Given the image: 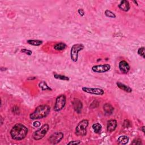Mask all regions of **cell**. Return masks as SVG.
<instances>
[{"label": "cell", "instance_id": "6da1fadb", "mask_svg": "<svg viewBox=\"0 0 145 145\" xmlns=\"http://www.w3.org/2000/svg\"><path fill=\"white\" fill-rule=\"evenodd\" d=\"M28 128L22 123H17L10 131L12 139L15 141H20L24 139L28 133Z\"/></svg>", "mask_w": 145, "mask_h": 145}, {"label": "cell", "instance_id": "7a4b0ae2", "mask_svg": "<svg viewBox=\"0 0 145 145\" xmlns=\"http://www.w3.org/2000/svg\"><path fill=\"white\" fill-rule=\"evenodd\" d=\"M50 108L48 105L39 106L35 110L34 112L29 115V117L32 120L42 119L47 116L50 112Z\"/></svg>", "mask_w": 145, "mask_h": 145}, {"label": "cell", "instance_id": "3957f363", "mask_svg": "<svg viewBox=\"0 0 145 145\" xmlns=\"http://www.w3.org/2000/svg\"><path fill=\"white\" fill-rule=\"evenodd\" d=\"M85 46L82 44H76L72 46L70 50V57L71 60L77 62L78 59L79 52L84 49Z\"/></svg>", "mask_w": 145, "mask_h": 145}, {"label": "cell", "instance_id": "277c9868", "mask_svg": "<svg viewBox=\"0 0 145 145\" xmlns=\"http://www.w3.org/2000/svg\"><path fill=\"white\" fill-rule=\"evenodd\" d=\"M88 121L87 120H84L79 122L76 129V134L78 136H85L87 133V128Z\"/></svg>", "mask_w": 145, "mask_h": 145}, {"label": "cell", "instance_id": "5b68a950", "mask_svg": "<svg viewBox=\"0 0 145 145\" xmlns=\"http://www.w3.org/2000/svg\"><path fill=\"white\" fill-rule=\"evenodd\" d=\"M49 126L48 124H44L38 130L35 131L33 134V138L36 141H39L42 139L46 135L48 130H49Z\"/></svg>", "mask_w": 145, "mask_h": 145}, {"label": "cell", "instance_id": "8992f818", "mask_svg": "<svg viewBox=\"0 0 145 145\" xmlns=\"http://www.w3.org/2000/svg\"><path fill=\"white\" fill-rule=\"evenodd\" d=\"M66 104V96L64 95H61L56 98V103L54 107V110L56 112H58L63 109Z\"/></svg>", "mask_w": 145, "mask_h": 145}, {"label": "cell", "instance_id": "52a82bcc", "mask_svg": "<svg viewBox=\"0 0 145 145\" xmlns=\"http://www.w3.org/2000/svg\"><path fill=\"white\" fill-rule=\"evenodd\" d=\"M64 138V134L61 132H56L50 136L48 139L49 143L53 144H57Z\"/></svg>", "mask_w": 145, "mask_h": 145}, {"label": "cell", "instance_id": "ba28073f", "mask_svg": "<svg viewBox=\"0 0 145 145\" xmlns=\"http://www.w3.org/2000/svg\"><path fill=\"white\" fill-rule=\"evenodd\" d=\"M111 69V65L109 64H104V65H98L94 66L92 70L94 72L98 73H103L109 71Z\"/></svg>", "mask_w": 145, "mask_h": 145}, {"label": "cell", "instance_id": "9c48e42d", "mask_svg": "<svg viewBox=\"0 0 145 145\" xmlns=\"http://www.w3.org/2000/svg\"><path fill=\"white\" fill-rule=\"evenodd\" d=\"M82 90L84 92L90 94L96 95H103L104 94L103 90L99 88H89V87H83Z\"/></svg>", "mask_w": 145, "mask_h": 145}, {"label": "cell", "instance_id": "30bf717a", "mask_svg": "<svg viewBox=\"0 0 145 145\" xmlns=\"http://www.w3.org/2000/svg\"><path fill=\"white\" fill-rule=\"evenodd\" d=\"M119 69L120 71H121L122 73L127 74L130 70V66L129 64L125 61H121L120 62L119 65Z\"/></svg>", "mask_w": 145, "mask_h": 145}, {"label": "cell", "instance_id": "8fae6325", "mask_svg": "<svg viewBox=\"0 0 145 145\" xmlns=\"http://www.w3.org/2000/svg\"><path fill=\"white\" fill-rule=\"evenodd\" d=\"M117 121L115 120H109L108 122H107V131L109 133H111L117 127Z\"/></svg>", "mask_w": 145, "mask_h": 145}, {"label": "cell", "instance_id": "7c38bea8", "mask_svg": "<svg viewBox=\"0 0 145 145\" xmlns=\"http://www.w3.org/2000/svg\"><path fill=\"white\" fill-rule=\"evenodd\" d=\"M72 106H73L75 111L77 113H80L82 111L83 106L82 103L79 99H75V100H74V101H72Z\"/></svg>", "mask_w": 145, "mask_h": 145}, {"label": "cell", "instance_id": "4fadbf2b", "mask_svg": "<svg viewBox=\"0 0 145 145\" xmlns=\"http://www.w3.org/2000/svg\"><path fill=\"white\" fill-rule=\"evenodd\" d=\"M119 7L120 9L122 10L123 12H128L129 10L130 6L129 3L128 1H126V0H123V1H121L120 4L119 5Z\"/></svg>", "mask_w": 145, "mask_h": 145}, {"label": "cell", "instance_id": "5bb4252c", "mask_svg": "<svg viewBox=\"0 0 145 145\" xmlns=\"http://www.w3.org/2000/svg\"><path fill=\"white\" fill-rule=\"evenodd\" d=\"M103 109H104V111L106 113V114L108 115H111L114 111L113 107L111 104L108 103H106L104 104L103 106Z\"/></svg>", "mask_w": 145, "mask_h": 145}, {"label": "cell", "instance_id": "9a60e30c", "mask_svg": "<svg viewBox=\"0 0 145 145\" xmlns=\"http://www.w3.org/2000/svg\"><path fill=\"white\" fill-rule=\"evenodd\" d=\"M116 85L118 86V87L120 88V89L122 90L123 91H125V92L130 93V92H131V91H132V89H131L130 87H129L128 86L123 84H122V83H121L120 82H117L116 83Z\"/></svg>", "mask_w": 145, "mask_h": 145}, {"label": "cell", "instance_id": "2e32d148", "mask_svg": "<svg viewBox=\"0 0 145 145\" xmlns=\"http://www.w3.org/2000/svg\"><path fill=\"white\" fill-rule=\"evenodd\" d=\"M129 139L126 136H121L118 138L117 141L121 144H126L128 143Z\"/></svg>", "mask_w": 145, "mask_h": 145}, {"label": "cell", "instance_id": "e0dca14e", "mask_svg": "<svg viewBox=\"0 0 145 145\" xmlns=\"http://www.w3.org/2000/svg\"><path fill=\"white\" fill-rule=\"evenodd\" d=\"M66 48V44L64 43H59L56 44L54 46V49L56 50L61 51L63 50Z\"/></svg>", "mask_w": 145, "mask_h": 145}, {"label": "cell", "instance_id": "ac0fdd59", "mask_svg": "<svg viewBox=\"0 0 145 145\" xmlns=\"http://www.w3.org/2000/svg\"><path fill=\"white\" fill-rule=\"evenodd\" d=\"M27 43L33 46H40L43 44V42L39 40H27Z\"/></svg>", "mask_w": 145, "mask_h": 145}, {"label": "cell", "instance_id": "d6986e66", "mask_svg": "<svg viewBox=\"0 0 145 145\" xmlns=\"http://www.w3.org/2000/svg\"><path fill=\"white\" fill-rule=\"evenodd\" d=\"M39 86L42 90H52V89L48 86L47 84L45 81H42L39 84Z\"/></svg>", "mask_w": 145, "mask_h": 145}, {"label": "cell", "instance_id": "ffe728a7", "mask_svg": "<svg viewBox=\"0 0 145 145\" xmlns=\"http://www.w3.org/2000/svg\"><path fill=\"white\" fill-rule=\"evenodd\" d=\"M92 127L95 133H99L101 130V125L99 123H94Z\"/></svg>", "mask_w": 145, "mask_h": 145}, {"label": "cell", "instance_id": "44dd1931", "mask_svg": "<svg viewBox=\"0 0 145 145\" xmlns=\"http://www.w3.org/2000/svg\"><path fill=\"white\" fill-rule=\"evenodd\" d=\"M54 77L56 79H61V80H69V77L65 76H63V75L55 74H54Z\"/></svg>", "mask_w": 145, "mask_h": 145}, {"label": "cell", "instance_id": "7402d4cb", "mask_svg": "<svg viewBox=\"0 0 145 145\" xmlns=\"http://www.w3.org/2000/svg\"><path fill=\"white\" fill-rule=\"evenodd\" d=\"M105 15L107 16V17L109 18H115L116 17V15L114 13L111 12V10H106L105 11Z\"/></svg>", "mask_w": 145, "mask_h": 145}, {"label": "cell", "instance_id": "603a6c76", "mask_svg": "<svg viewBox=\"0 0 145 145\" xmlns=\"http://www.w3.org/2000/svg\"><path fill=\"white\" fill-rule=\"evenodd\" d=\"M138 54L139 55L141 56L142 57L144 58V47H141L140 48H139V49L138 50Z\"/></svg>", "mask_w": 145, "mask_h": 145}, {"label": "cell", "instance_id": "cb8c5ba5", "mask_svg": "<svg viewBox=\"0 0 145 145\" xmlns=\"http://www.w3.org/2000/svg\"><path fill=\"white\" fill-rule=\"evenodd\" d=\"M132 144H142V141L140 139H135L132 142Z\"/></svg>", "mask_w": 145, "mask_h": 145}, {"label": "cell", "instance_id": "d4e9b609", "mask_svg": "<svg viewBox=\"0 0 145 145\" xmlns=\"http://www.w3.org/2000/svg\"><path fill=\"white\" fill-rule=\"evenodd\" d=\"M22 52L23 53H26V55H27L28 56H31L32 55V53H33V52H32L31 50L27 49H22Z\"/></svg>", "mask_w": 145, "mask_h": 145}, {"label": "cell", "instance_id": "484cf974", "mask_svg": "<svg viewBox=\"0 0 145 145\" xmlns=\"http://www.w3.org/2000/svg\"><path fill=\"white\" fill-rule=\"evenodd\" d=\"M130 122L129 120H125L124 122H123V126H124L125 128H128L130 126Z\"/></svg>", "mask_w": 145, "mask_h": 145}, {"label": "cell", "instance_id": "4316f807", "mask_svg": "<svg viewBox=\"0 0 145 145\" xmlns=\"http://www.w3.org/2000/svg\"><path fill=\"white\" fill-rule=\"evenodd\" d=\"M33 125L34 127L38 128V127H40V126H41V123H40L39 121H36L34 122Z\"/></svg>", "mask_w": 145, "mask_h": 145}, {"label": "cell", "instance_id": "83f0119b", "mask_svg": "<svg viewBox=\"0 0 145 145\" xmlns=\"http://www.w3.org/2000/svg\"><path fill=\"white\" fill-rule=\"evenodd\" d=\"M80 143V141H72L69 142L68 144H79Z\"/></svg>", "mask_w": 145, "mask_h": 145}, {"label": "cell", "instance_id": "f1b7e54d", "mask_svg": "<svg viewBox=\"0 0 145 145\" xmlns=\"http://www.w3.org/2000/svg\"><path fill=\"white\" fill-rule=\"evenodd\" d=\"M78 12L79 15H80V16H82V17H83V16H84V15H85V12H84V10H83L82 9H79L78 10Z\"/></svg>", "mask_w": 145, "mask_h": 145}, {"label": "cell", "instance_id": "f546056e", "mask_svg": "<svg viewBox=\"0 0 145 145\" xmlns=\"http://www.w3.org/2000/svg\"><path fill=\"white\" fill-rule=\"evenodd\" d=\"M144 127H142V128H141V130H142V131L144 133Z\"/></svg>", "mask_w": 145, "mask_h": 145}, {"label": "cell", "instance_id": "4dcf8cb0", "mask_svg": "<svg viewBox=\"0 0 145 145\" xmlns=\"http://www.w3.org/2000/svg\"><path fill=\"white\" fill-rule=\"evenodd\" d=\"M1 125H2V123H3V121H2V117H1Z\"/></svg>", "mask_w": 145, "mask_h": 145}, {"label": "cell", "instance_id": "1f68e13d", "mask_svg": "<svg viewBox=\"0 0 145 145\" xmlns=\"http://www.w3.org/2000/svg\"><path fill=\"white\" fill-rule=\"evenodd\" d=\"M133 2H134V3H135L136 4H137V5H138V4H137V1H134Z\"/></svg>", "mask_w": 145, "mask_h": 145}]
</instances>
